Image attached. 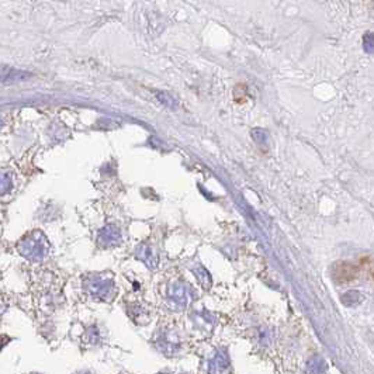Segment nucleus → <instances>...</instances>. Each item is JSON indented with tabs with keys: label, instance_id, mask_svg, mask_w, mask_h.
<instances>
[{
	"label": "nucleus",
	"instance_id": "obj_1",
	"mask_svg": "<svg viewBox=\"0 0 374 374\" xmlns=\"http://www.w3.org/2000/svg\"><path fill=\"white\" fill-rule=\"evenodd\" d=\"M18 250L26 258L31 259V260H38L47 255L48 243L41 232H34V234L27 235L26 238L18 243Z\"/></svg>",
	"mask_w": 374,
	"mask_h": 374
},
{
	"label": "nucleus",
	"instance_id": "obj_2",
	"mask_svg": "<svg viewBox=\"0 0 374 374\" xmlns=\"http://www.w3.org/2000/svg\"><path fill=\"white\" fill-rule=\"evenodd\" d=\"M85 288L93 297L101 298V300L113 298V295H114L113 281L106 277H92L89 281L85 283Z\"/></svg>",
	"mask_w": 374,
	"mask_h": 374
},
{
	"label": "nucleus",
	"instance_id": "obj_3",
	"mask_svg": "<svg viewBox=\"0 0 374 374\" xmlns=\"http://www.w3.org/2000/svg\"><path fill=\"white\" fill-rule=\"evenodd\" d=\"M359 273V269L352 263L347 262H340L333 266V277L339 283H349L355 280Z\"/></svg>",
	"mask_w": 374,
	"mask_h": 374
},
{
	"label": "nucleus",
	"instance_id": "obj_4",
	"mask_svg": "<svg viewBox=\"0 0 374 374\" xmlns=\"http://www.w3.org/2000/svg\"><path fill=\"white\" fill-rule=\"evenodd\" d=\"M31 78V73L26 71H20L9 65H0V82L1 83H17Z\"/></svg>",
	"mask_w": 374,
	"mask_h": 374
},
{
	"label": "nucleus",
	"instance_id": "obj_5",
	"mask_svg": "<svg viewBox=\"0 0 374 374\" xmlns=\"http://www.w3.org/2000/svg\"><path fill=\"white\" fill-rule=\"evenodd\" d=\"M121 240V235H120V231L114 228V227H107L104 228L101 234L98 235V242L104 246H113V245H117L118 242Z\"/></svg>",
	"mask_w": 374,
	"mask_h": 374
},
{
	"label": "nucleus",
	"instance_id": "obj_6",
	"mask_svg": "<svg viewBox=\"0 0 374 374\" xmlns=\"http://www.w3.org/2000/svg\"><path fill=\"white\" fill-rule=\"evenodd\" d=\"M362 301V295L357 291H349L343 297H342V303L345 304L346 307H353Z\"/></svg>",
	"mask_w": 374,
	"mask_h": 374
},
{
	"label": "nucleus",
	"instance_id": "obj_7",
	"mask_svg": "<svg viewBox=\"0 0 374 374\" xmlns=\"http://www.w3.org/2000/svg\"><path fill=\"white\" fill-rule=\"evenodd\" d=\"M363 49L367 53H374V34L366 33L363 36Z\"/></svg>",
	"mask_w": 374,
	"mask_h": 374
},
{
	"label": "nucleus",
	"instance_id": "obj_8",
	"mask_svg": "<svg viewBox=\"0 0 374 374\" xmlns=\"http://www.w3.org/2000/svg\"><path fill=\"white\" fill-rule=\"evenodd\" d=\"M156 96H158V98L160 100V103H163L165 106H168V107L176 106V101H175V98L172 97L170 94H168V93H158Z\"/></svg>",
	"mask_w": 374,
	"mask_h": 374
},
{
	"label": "nucleus",
	"instance_id": "obj_9",
	"mask_svg": "<svg viewBox=\"0 0 374 374\" xmlns=\"http://www.w3.org/2000/svg\"><path fill=\"white\" fill-rule=\"evenodd\" d=\"M11 187V182L9 180L7 176H0V194L7 193Z\"/></svg>",
	"mask_w": 374,
	"mask_h": 374
},
{
	"label": "nucleus",
	"instance_id": "obj_10",
	"mask_svg": "<svg viewBox=\"0 0 374 374\" xmlns=\"http://www.w3.org/2000/svg\"><path fill=\"white\" fill-rule=\"evenodd\" d=\"M373 279H374V272H373Z\"/></svg>",
	"mask_w": 374,
	"mask_h": 374
}]
</instances>
